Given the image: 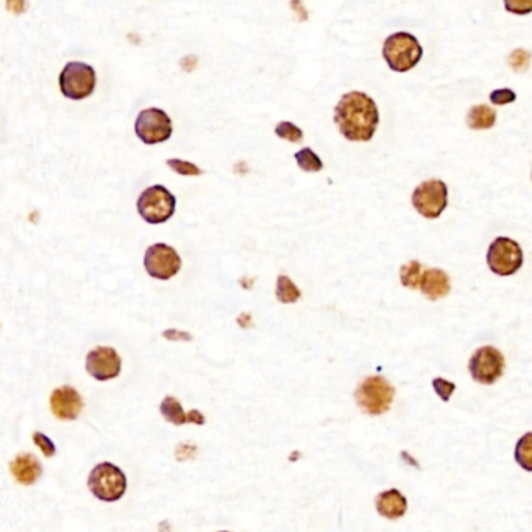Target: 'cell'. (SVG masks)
<instances>
[{
  "label": "cell",
  "instance_id": "obj_1",
  "mask_svg": "<svg viewBox=\"0 0 532 532\" xmlns=\"http://www.w3.org/2000/svg\"><path fill=\"white\" fill-rule=\"evenodd\" d=\"M334 120L345 139L367 142L373 138L379 124L378 106L364 92L351 91L337 103Z\"/></svg>",
  "mask_w": 532,
  "mask_h": 532
},
{
  "label": "cell",
  "instance_id": "obj_2",
  "mask_svg": "<svg viewBox=\"0 0 532 532\" xmlns=\"http://www.w3.org/2000/svg\"><path fill=\"white\" fill-rule=\"evenodd\" d=\"M383 56L392 70L407 72L420 63L423 49L414 34L398 32L386 39Z\"/></svg>",
  "mask_w": 532,
  "mask_h": 532
},
{
  "label": "cell",
  "instance_id": "obj_3",
  "mask_svg": "<svg viewBox=\"0 0 532 532\" xmlns=\"http://www.w3.org/2000/svg\"><path fill=\"white\" fill-rule=\"evenodd\" d=\"M91 493L100 501H119L127 492V476L118 465L111 462L97 464L88 478Z\"/></svg>",
  "mask_w": 532,
  "mask_h": 532
},
{
  "label": "cell",
  "instance_id": "obj_4",
  "mask_svg": "<svg viewBox=\"0 0 532 532\" xmlns=\"http://www.w3.org/2000/svg\"><path fill=\"white\" fill-rule=\"evenodd\" d=\"M177 198L161 184L150 186L138 198V213L147 224L158 225L167 222L175 214Z\"/></svg>",
  "mask_w": 532,
  "mask_h": 532
},
{
  "label": "cell",
  "instance_id": "obj_5",
  "mask_svg": "<svg viewBox=\"0 0 532 532\" xmlns=\"http://www.w3.org/2000/svg\"><path fill=\"white\" fill-rule=\"evenodd\" d=\"M393 397V386L383 376L365 378L356 389L357 405L369 415H381L389 411Z\"/></svg>",
  "mask_w": 532,
  "mask_h": 532
},
{
  "label": "cell",
  "instance_id": "obj_6",
  "mask_svg": "<svg viewBox=\"0 0 532 532\" xmlns=\"http://www.w3.org/2000/svg\"><path fill=\"white\" fill-rule=\"evenodd\" d=\"M96 70L89 64L80 61L68 63L60 74V89L64 97L83 100L96 89Z\"/></svg>",
  "mask_w": 532,
  "mask_h": 532
},
{
  "label": "cell",
  "instance_id": "obj_7",
  "mask_svg": "<svg viewBox=\"0 0 532 532\" xmlns=\"http://www.w3.org/2000/svg\"><path fill=\"white\" fill-rule=\"evenodd\" d=\"M487 264L495 275H514L523 265V250L520 243L510 237H497L488 247Z\"/></svg>",
  "mask_w": 532,
  "mask_h": 532
},
{
  "label": "cell",
  "instance_id": "obj_8",
  "mask_svg": "<svg viewBox=\"0 0 532 532\" xmlns=\"http://www.w3.org/2000/svg\"><path fill=\"white\" fill-rule=\"evenodd\" d=\"M412 205L426 219L441 217L448 206V188L442 179H426L415 188Z\"/></svg>",
  "mask_w": 532,
  "mask_h": 532
},
{
  "label": "cell",
  "instance_id": "obj_9",
  "mask_svg": "<svg viewBox=\"0 0 532 532\" xmlns=\"http://www.w3.org/2000/svg\"><path fill=\"white\" fill-rule=\"evenodd\" d=\"M134 130L144 144L153 146V144L166 142L172 136L174 127H172V120L167 113H164L160 108H147L136 118Z\"/></svg>",
  "mask_w": 532,
  "mask_h": 532
},
{
  "label": "cell",
  "instance_id": "obj_10",
  "mask_svg": "<svg viewBox=\"0 0 532 532\" xmlns=\"http://www.w3.org/2000/svg\"><path fill=\"white\" fill-rule=\"evenodd\" d=\"M469 370L471 378L479 384L490 386L495 381H498L505 372V356L495 347H481L474 351L470 362Z\"/></svg>",
  "mask_w": 532,
  "mask_h": 532
},
{
  "label": "cell",
  "instance_id": "obj_11",
  "mask_svg": "<svg viewBox=\"0 0 532 532\" xmlns=\"http://www.w3.org/2000/svg\"><path fill=\"white\" fill-rule=\"evenodd\" d=\"M144 265L150 277L156 279H170L182 269V258L174 247L167 243H153L144 256Z\"/></svg>",
  "mask_w": 532,
  "mask_h": 532
},
{
  "label": "cell",
  "instance_id": "obj_12",
  "mask_svg": "<svg viewBox=\"0 0 532 532\" xmlns=\"http://www.w3.org/2000/svg\"><path fill=\"white\" fill-rule=\"evenodd\" d=\"M86 370L97 381H110L120 375L122 359L111 347H97L86 356Z\"/></svg>",
  "mask_w": 532,
  "mask_h": 532
},
{
  "label": "cell",
  "instance_id": "obj_13",
  "mask_svg": "<svg viewBox=\"0 0 532 532\" xmlns=\"http://www.w3.org/2000/svg\"><path fill=\"white\" fill-rule=\"evenodd\" d=\"M83 398L72 386H61L50 395V409L58 420H77L83 411Z\"/></svg>",
  "mask_w": 532,
  "mask_h": 532
},
{
  "label": "cell",
  "instance_id": "obj_14",
  "mask_svg": "<svg viewBox=\"0 0 532 532\" xmlns=\"http://www.w3.org/2000/svg\"><path fill=\"white\" fill-rule=\"evenodd\" d=\"M10 473L19 484L33 486L41 478L42 465L30 452H23L10 462Z\"/></svg>",
  "mask_w": 532,
  "mask_h": 532
},
{
  "label": "cell",
  "instance_id": "obj_15",
  "mask_svg": "<svg viewBox=\"0 0 532 532\" xmlns=\"http://www.w3.org/2000/svg\"><path fill=\"white\" fill-rule=\"evenodd\" d=\"M419 289L433 301L447 297L451 291L448 273L442 269H425Z\"/></svg>",
  "mask_w": 532,
  "mask_h": 532
},
{
  "label": "cell",
  "instance_id": "obj_16",
  "mask_svg": "<svg viewBox=\"0 0 532 532\" xmlns=\"http://www.w3.org/2000/svg\"><path fill=\"white\" fill-rule=\"evenodd\" d=\"M160 412L164 417V420H167L172 425L182 426L184 423H197V425H203L205 423V417L201 412L191 411L189 414H186L183 411L182 403H179L174 397H166L160 405Z\"/></svg>",
  "mask_w": 532,
  "mask_h": 532
},
{
  "label": "cell",
  "instance_id": "obj_17",
  "mask_svg": "<svg viewBox=\"0 0 532 532\" xmlns=\"http://www.w3.org/2000/svg\"><path fill=\"white\" fill-rule=\"evenodd\" d=\"M375 505L378 514L387 520L401 519L407 510V500L403 497V493H400L397 488L381 492L375 500Z\"/></svg>",
  "mask_w": 532,
  "mask_h": 532
},
{
  "label": "cell",
  "instance_id": "obj_18",
  "mask_svg": "<svg viewBox=\"0 0 532 532\" xmlns=\"http://www.w3.org/2000/svg\"><path fill=\"white\" fill-rule=\"evenodd\" d=\"M497 122V113L487 105H476L467 114V124L471 130H488Z\"/></svg>",
  "mask_w": 532,
  "mask_h": 532
},
{
  "label": "cell",
  "instance_id": "obj_19",
  "mask_svg": "<svg viewBox=\"0 0 532 532\" xmlns=\"http://www.w3.org/2000/svg\"><path fill=\"white\" fill-rule=\"evenodd\" d=\"M301 297L297 284L287 275H279L277 279V298L281 303H296Z\"/></svg>",
  "mask_w": 532,
  "mask_h": 532
},
{
  "label": "cell",
  "instance_id": "obj_20",
  "mask_svg": "<svg viewBox=\"0 0 532 532\" xmlns=\"http://www.w3.org/2000/svg\"><path fill=\"white\" fill-rule=\"evenodd\" d=\"M423 272H425V267H423L419 261H411L405 264L400 270L401 284L405 287H411V289H419Z\"/></svg>",
  "mask_w": 532,
  "mask_h": 532
},
{
  "label": "cell",
  "instance_id": "obj_21",
  "mask_svg": "<svg viewBox=\"0 0 532 532\" xmlns=\"http://www.w3.org/2000/svg\"><path fill=\"white\" fill-rule=\"evenodd\" d=\"M296 161L301 170L305 172H320L323 169V163L320 158L315 155L312 148H301L296 153Z\"/></svg>",
  "mask_w": 532,
  "mask_h": 532
},
{
  "label": "cell",
  "instance_id": "obj_22",
  "mask_svg": "<svg viewBox=\"0 0 532 532\" xmlns=\"http://www.w3.org/2000/svg\"><path fill=\"white\" fill-rule=\"evenodd\" d=\"M531 441H532V434L528 433L526 436H523L520 438L519 445H517V450H515L517 462H519L526 471L532 470V464H531V459H532V445H531Z\"/></svg>",
  "mask_w": 532,
  "mask_h": 532
},
{
  "label": "cell",
  "instance_id": "obj_23",
  "mask_svg": "<svg viewBox=\"0 0 532 532\" xmlns=\"http://www.w3.org/2000/svg\"><path fill=\"white\" fill-rule=\"evenodd\" d=\"M275 133L278 138L293 144H300L303 141V132H301L297 125H293L292 122H279L275 128Z\"/></svg>",
  "mask_w": 532,
  "mask_h": 532
},
{
  "label": "cell",
  "instance_id": "obj_24",
  "mask_svg": "<svg viewBox=\"0 0 532 532\" xmlns=\"http://www.w3.org/2000/svg\"><path fill=\"white\" fill-rule=\"evenodd\" d=\"M167 166L174 172H177V174L184 175V177L201 175V169L198 166H196V164L189 163V161L177 160V158H170V160H167Z\"/></svg>",
  "mask_w": 532,
  "mask_h": 532
},
{
  "label": "cell",
  "instance_id": "obj_25",
  "mask_svg": "<svg viewBox=\"0 0 532 532\" xmlns=\"http://www.w3.org/2000/svg\"><path fill=\"white\" fill-rule=\"evenodd\" d=\"M33 442L36 443V447H38L42 451V455H44L46 457L55 456V452H56L55 443L52 442V438H49L46 434L34 433L33 434Z\"/></svg>",
  "mask_w": 532,
  "mask_h": 532
},
{
  "label": "cell",
  "instance_id": "obj_26",
  "mask_svg": "<svg viewBox=\"0 0 532 532\" xmlns=\"http://www.w3.org/2000/svg\"><path fill=\"white\" fill-rule=\"evenodd\" d=\"M433 387L438 397H441L443 401H448L451 398V393L456 389V384H452L443 378H436L433 381Z\"/></svg>",
  "mask_w": 532,
  "mask_h": 532
},
{
  "label": "cell",
  "instance_id": "obj_27",
  "mask_svg": "<svg viewBox=\"0 0 532 532\" xmlns=\"http://www.w3.org/2000/svg\"><path fill=\"white\" fill-rule=\"evenodd\" d=\"M517 99V94L509 88H502V89H497L493 91L490 94V102L498 105V106H502V105H507V103H512L515 102Z\"/></svg>",
  "mask_w": 532,
  "mask_h": 532
},
{
  "label": "cell",
  "instance_id": "obj_28",
  "mask_svg": "<svg viewBox=\"0 0 532 532\" xmlns=\"http://www.w3.org/2000/svg\"><path fill=\"white\" fill-rule=\"evenodd\" d=\"M532 8V4L531 2H524V4H519V2H506V10L512 11L515 14H528Z\"/></svg>",
  "mask_w": 532,
  "mask_h": 532
},
{
  "label": "cell",
  "instance_id": "obj_29",
  "mask_svg": "<svg viewBox=\"0 0 532 532\" xmlns=\"http://www.w3.org/2000/svg\"><path fill=\"white\" fill-rule=\"evenodd\" d=\"M163 336L169 341H191L192 339L191 334L177 331V329H167V331H164Z\"/></svg>",
  "mask_w": 532,
  "mask_h": 532
},
{
  "label": "cell",
  "instance_id": "obj_30",
  "mask_svg": "<svg viewBox=\"0 0 532 532\" xmlns=\"http://www.w3.org/2000/svg\"><path fill=\"white\" fill-rule=\"evenodd\" d=\"M220 532H227V531H220Z\"/></svg>",
  "mask_w": 532,
  "mask_h": 532
}]
</instances>
